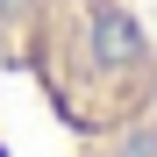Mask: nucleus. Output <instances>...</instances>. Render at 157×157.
<instances>
[{"instance_id":"nucleus-1","label":"nucleus","mask_w":157,"mask_h":157,"mask_svg":"<svg viewBox=\"0 0 157 157\" xmlns=\"http://www.w3.org/2000/svg\"><path fill=\"white\" fill-rule=\"evenodd\" d=\"M0 157H157V29L136 0H0Z\"/></svg>"}]
</instances>
